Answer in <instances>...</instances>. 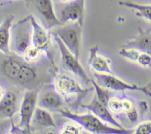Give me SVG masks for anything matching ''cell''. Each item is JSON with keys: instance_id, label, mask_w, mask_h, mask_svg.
<instances>
[{"instance_id": "obj_1", "label": "cell", "mask_w": 151, "mask_h": 134, "mask_svg": "<svg viewBox=\"0 0 151 134\" xmlns=\"http://www.w3.org/2000/svg\"><path fill=\"white\" fill-rule=\"evenodd\" d=\"M59 112L63 116L76 122L82 127L83 129L93 134H131L133 132L131 130L109 126L94 113L79 114L66 109H60Z\"/></svg>"}, {"instance_id": "obj_2", "label": "cell", "mask_w": 151, "mask_h": 134, "mask_svg": "<svg viewBox=\"0 0 151 134\" xmlns=\"http://www.w3.org/2000/svg\"><path fill=\"white\" fill-rule=\"evenodd\" d=\"M32 26L31 16L18 21L10 29V49L18 55L23 56L32 46Z\"/></svg>"}, {"instance_id": "obj_3", "label": "cell", "mask_w": 151, "mask_h": 134, "mask_svg": "<svg viewBox=\"0 0 151 134\" xmlns=\"http://www.w3.org/2000/svg\"><path fill=\"white\" fill-rule=\"evenodd\" d=\"M52 34L61 39L68 49L76 57L81 54L82 26L78 23L63 24L53 28Z\"/></svg>"}, {"instance_id": "obj_4", "label": "cell", "mask_w": 151, "mask_h": 134, "mask_svg": "<svg viewBox=\"0 0 151 134\" xmlns=\"http://www.w3.org/2000/svg\"><path fill=\"white\" fill-rule=\"evenodd\" d=\"M52 35L57 44L58 49L60 52L62 67L66 71L75 75V77H78L85 85H88L91 82V79H89L85 69L78 61V57H75L68 49L64 43L58 36L55 34H52Z\"/></svg>"}, {"instance_id": "obj_5", "label": "cell", "mask_w": 151, "mask_h": 134, "mask_svg": "<svg viewBox=\"0 0 151 134\" xmlns=\"http://www.w3.org/2000/svg\"><path fill=\"white\" fill-rule=\"evenodd\" d=\"M27 2L46 29L62 24L55 12L52 0H27Z\"/></svg>"}, {"instance_id": "obj_6", "label": "cell", "mask_w": 151, "mask_h": 134, "mask_svg": "<svg viewBox=\"0 0 151 134\" xmlns=\"http://www.w3.org/2000/svg\"><path fill=\"white\" fill-rule=\"evenodd\" d=\"M38 90L27 89L24 92L19 108V128L30 131L31 122L38 105Z\"/></svg>"}, {"instance_id": "obj_7", "label": "cell", "mask_w": 151, "mask_h": 134, "mask_svg": "<svg viewBox=\"0 0 151 134\" xmlns=\"http://www.w3.org/2000/svg\"><path fill=\"white\" fill-rule=\"evenodd\" d=\"M85 0H69L59 7L58 18L63 24H83Z\"/></svg>"}, {"instance_id": "obj_8", "label": "cell", "mask_w": 151, "mask_h": 134, "mask_svg": "<svg viewBox=\"0 0 151 134\" xmlns=\"http://www.w3.org/2000/svg\"><path fill=\"white\" fill-rule=\"evenodd\" d=\"M94 76L97 80V83L101 85L102 87L107 88V89L115 91L137 90V91H142L147 95L151 96L150 91H148L145 87L139 86L137 84L129 83V82H125V81L121 80L120 78L115 76V75L98 73V72H94Z\"/></svg>"}, {"instance_id": "obj_9", "label": "cell", "mask_w": 151, "mask_h": 134, "mask_svg": "<svg viewBox=\"0 0 151 134\" xmlns=\"http://www.w3.org/2000/svg\"><path fill=\"white\" fill-rule=\"evenodd\" d=\"M31 22L32 26V45L41 50L42 53H44L50 63L55 66L51 39L47 29H46L41 24L38 23L35 17L32 16H31Z\"/></svg>"}, {"instance_id": "obj_10", "label": "cell", "mask_w": 151, "mask_h": 134, "mask_svg": "<svg viewBox=\"0 0 151 134\" xmlns=\"http://www.w3.org/2000/svg\"><path fill=\"white\" fill-rule=\"evenodd\" d=\"M54 88L63 97L83 94L86 91L76 79L67 72H58L54 78Z\"/></svg>"}, {"instance_id": "obj_11", "label": "cell", "mask_w": 151, "mask_h": 134, "mask_svg": "<svg viewBox=\"0 0 151 134\" xmlns=\"http://www.w3.org/2000/svg\"><path fill=\"white\" fill-rule=\"evenodd\" d=\"M111 61L109 59L99 53L98 46H94L89 49L88 65L94 72L114 75L111 67Z\"/></svg>"}, {"instance_id": "obj_12", "label": "cell", "mask_w": 151, "mask_h": 134, "mask_svg": "<svg viewBox=\"0 0 151 134\" xmlns=\"http://www.w3.org/2000/svg\"><path fill=\"white\" fill-rule=\"evenodd\" d=\"M83 106L88 109V110H89L90 111L92 112L95 116L100 118L103 122H108V123L111 124L112 126L116 127V128H123L119 125V122L113 117L107 105L102 103L97 99L96 95L93 97L92 100L89 103L86 105H83Z\"/></svg>"}, {"instance_id": "obj_13", "label": "cell", "mask_w": 151, "mask_h": 134, "mask_svg": "<svg viewBox=\"0 0 151 134\" xmlns=\"http://www.w3.org/2000/svg\"><path fill=\"white\" fill-rule=\"evenodd\" d=\"M61 97L55 89L45 90L38 95V106L48 110H60L63 105Z\"/></svg>"}, {"instance_id": "obj_14", "label": "cell", "mask_w": 151, "mask_h": 134, "mask_svg": "<svg viewBox=\"0 0 151 134\" xmlns=\"http://www.w3.org/2000/svg\"><path fill=\"white\" fill-rule=\"evenodd\" d=\"M25 60L17 56H8L2 61L1 65L3 75L10 80L16 82L19 72Z\"/></svg>"}, {"instance_id": "obj_15", "label": "cell", "mask_w": 151, "mask_h": 134, "mask_svg": "<svg viewBox=\"0 0 151 134\" xmlns=\"http://www.w3.org/2000/svg\"><path fill=\"white\" fill-rule=\"evenodd\" d=\"M18 110V97L15 92H5L0 100V118L10 119Z\"/></svg>"}, {"instance_id": "obj_16", "label": "cell", "mask_w": 151, "mask_h": 134, "mask_svg": "<svg viewBox=\"0 0 151 134\" xmlns=\"http://www.w3.org/2000/svg\"><path fill=\"white\" fill-rule=\"evenodd\" d=\"M14 19L9 16L0 24V51L5 54H10V29Z\"/></svg>"}, {"instance_id": "obj_17", "label": "cell", "mask_w": 151, "mask_h": 134, "mask_svg": "<svg viewBox=\"0 0 151 134\" xmlns=\"http://www.w3.org/2000/svg\"><path fill=\"white\" fill-rule=\"evenodd\" d=\"M31 123L39 128H57L54 119L49 110L39 106H37L35 109Z\"/></svg>"}, {"instance_id": "obj_18", "label": "cell", "mask_w": 151, "mask_h": 134, "mask_svg": "<svg viewBox=\"0 0 151 134\" xmlns=\"http://www.w3.org/2000/svg\"><path fill=\"white\" fill-rule=\"evenodd\" d=\"M124 47H134L139 51L147 52L151 55V34L141 29L139 35L135 39L127 43Z\"/></svg>"}, {"instance_id": "obj_19", "label": "cell", "mask_w": 151, "mask_h": 134, "mask_svg": "<svg viewBox=\"0 0 151 134\" xmlns=\"http://www.w3.org/2000/svg\"><path fill=\"white\" fill-rule=\"evenodd\" d=\"M119 4L127 7L135 9L137 10V16L151 21V4H142L130 1H119Z\"/></svg>"}, {"instance_id": "obj_20", "label": "cell", "mask_w": 151, "mask_h": 134, "mask_svg": "<svg viewBox=\"0 0 151 134\" xmlns=\"http://www.w3.org/2000/svg\"><path fill=\"white\" fill-rule=\"evenodd\" d=\"M91 82L93 84V86H94V90H95L96 97H97V99L102 103L107 105L108 102H109V100L111 97V92L109 91V89H107V88H104V87H102L94 80L91 79Z\"/></svg>"}, {"instance_id": "obj_21", "label": "cell", "mask_w": 151, "mask_h": 134, "mask_svg": "<svg viewBox=\"0 0 151 134\" xmlns=\"http://www.w3.org/2000/svg\"><path fill=\"white\" fill-rule=\"evenodd\" d=\"M59 134H83V128L76 122H67L63 124Z\"/></svg>"}, {"instance_id": "obj_22", "label": "cell", "mask_w": 151, "mask_h": 134, "mask_svg": "<svg viewBox=\"0 0 151 134\" xmlns=\"http://www.w3.org/2000/svg\"><path fill=\"white\" fill-rule=\"evenodd\" d=\"M41 50L38 49L34 46H30L25 51L24 54H23V59L27 63H35V62L38 61L41 57Z\"/></svg>"}, {"instance_id": "obj_23", "label": "cell", "mask_w": 151, "mask_h": 134, "mask_svg": "<svg viewBox=\"0 0 151 134\" xmlns=\"http://www.w3.org/2000/svg\"><path fill=\"white\" fill-rule=\"evenodd\" d=\"M142 52L134 47H123V48L120 49L119 51V54L122 57L131 60L132 61H137L139 54Z\"/></svg>"}, {"instance_id": "obj_24", "label": "cell", "mask_w": 151, "mask_h": 134, "mask_svg": "<svg viewBox=\"0 0 151 134\" xmlns=\"http://www.w3.org/2000/svg\"><path fill=\"white\" fill-rule=\"evenodd\" d=\"M107 107L113 113H119L122 111V100L116 97H111L109 100Z\"/></svg>"}, {"instance_id": "obj_25", "label": "cell", "mask_w": 151, "mask_h": 134, "mask_svg": "<svg viewBox=\"0 0 151 134\" xmlns=\"http://www.w3.org/2000/svg\"><path fill=\"white\" fill-rule=\"evenodd\" d=\"M131 134H151V121H145L139 124Z\"/></svg>"}, {"instance_id": "obj_26", "label": "cell", "mask_w": 151, "mask_h": 134, "mask_svg": "<svg viewBox=\"0 0 151 134\" xmlns=\"http://www.w3.org/2000/svg\"><path fill=\"white\" fill-rule=\"evenodd\" d=\"M137 62L143 67H151V55L148 53L142 52Z\"/></svg>"}, {"instance_id": "obj_27", "label": "cell", "mask_w": 151, "mask_h": 134, "mask_svg": "<svg viewBox=\"0 0 151 134\" xmlns=\"http://www.w3.org/2000/svg\"><path fill=\"white\" fill-rule=\"evenodd\" d=\"M122 111H124L125 113L130 111L131 110H132L135 106H134V102L131 101L129 99H122Z\"/></svg>"}, {"instance_id": "obj_28", "label": "cell", "mask_w": 151, "mask_h": 134, "mask_svg": "<svg viewBox=\"0 0 151 134\" xmlns=\"http://www.w3.org/2000/svg\"><path fill=\"white\" fill-rule=\"evenodd\" d=\"M128 118L129 119V120L131 122H136L138 119V112H137V109L134 107L132 110H131L130 111L127 112L126 113Z\"/></svg>"}, {"instance_id": "obj_29", "label": "cell", "mask_w": 151, "mask_h": 134, "mask_svg": "<svg viewBox=\"0 0 151 134\" xmlns=\"http://www.w3.org/2000/svg\"><path fill=\"white\" fill-rule=\"evenodd\" d=\"M4 94H5V92H4V88L0 85V100H1V99H2V97H4Z\"/></svg>"}, {"instance_id": "obj_30", "label": "cell", "mask_w": 151, "mask_h": 134, "mask_svg": "<svg viewBox=\"0 0 151 134\" xmlns=\"http://www.w3.org/2000/svg\"><path fill=\"white\" fill-rule=\"evenodd\" d=\"M61 1H63V2H66V1H69V0H60Z\"/></svg>"}, {"instance_id": "obj_31", "label": "cell", "mask_w": 151, "mask_h": 134, "mask_svg": "<svg viewBox=\"0 0 151 134\" xmlns=\"http://www.w3.org/2000/svg\"><path fill=\"white\" fill-rule=\"evenodd\" d=\"M1 22H2V21H1V16H0V24H1Z\"/></svg>"}, {"instance_id": "obj_32", "label": "cell", "mask_w": 151, "mask_h": 134, "mask_svg": "<svg viewBox=\"0 0 151 134\" xmlns=\"http://www.w3.org/2000/svg\"><path fill=\"white\" fill-rule=\"evenodd\" d=\"M0 133H1V130H0Z\"/></svg>"}]
</instances>
